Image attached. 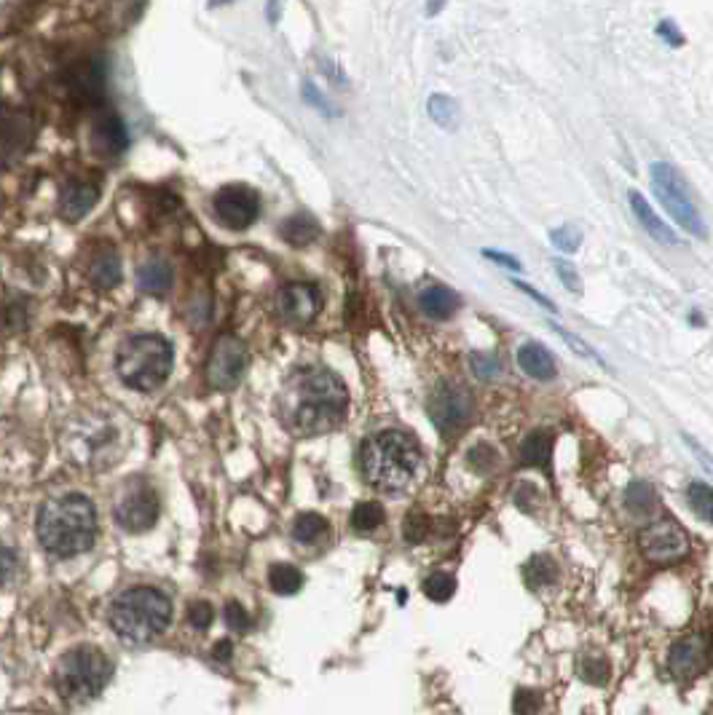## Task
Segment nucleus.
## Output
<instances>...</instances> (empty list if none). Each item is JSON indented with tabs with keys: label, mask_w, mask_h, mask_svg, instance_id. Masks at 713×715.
<instances>
[{
	"label": "nucleus",
	"mask_w": 713,
	"mask_h": 715,
	"mask_svg": "<svg viewBox=\"0 0 713 715\" xmlns=\"http://www.w3.org/2000/svg\"><path fill=\"white\" fill-rule=\"evenodd\" d=\"M349 391L328 367H301L285 383L279 413L293 434L314 437L333 432L346 418Z\"/></svg>",
	"instance_id": "nucleus-1"
},
{
	"label": "nucleus",
	"mask_w": 713,
	"mask_h": 715,
	"mask_svg": "<svg viewBox=\"0 0 713 715\" xmlns=\"http://www.w3.org/2000/svg\"><path fill=\"white\" fill-rule=\"evenodd\" d=\"M35 533L41 547L54 558L84 555L97 539V509L81 493L49 499L38 512Z\"/></svg>",
	"instance_id": "nucleus-2"
},
{
	"label": "nucleus",
	"mask_w": 713,
	"mask_h": 715,
	"mask_svg": "<svg viewBox=\"0 0 713 715\" xmlns=\"http://www.w3.org/2000/svg\"><path fill=\"white\" fill-rule=\"evenodd\" d=\"M419 461V442L400 429L373 434L370 440H365L360 453L365 480L384 493L405 491L416 477Z\"/></svg>",
	"instance_id": "nucleus-3"
},
{
	"label": "nucleus",
	"mask_w": 713,
	"mask_h": 715,
	"mask_svg": "<svg viewBox=\"0 0 713 715\" xmlns=\"http://www.w3.org/2000/svg\"><path fill=\"white\" fill-rule=\"evenodd\" d=\"M108 622L124 643L145 646L172 622V600L156 587H129L113 600Z\"/></svg>",
	"instance_id": "nucleus-4"
},
{
	"label": "nucleus",
	"mask_w": 713,
	"mask_h": 715,
	"mask_svg": "<svg viewBox=\"0 0 713 715\" xmlns=\"http://www.w3.org/2000/svg\"><path fill=\"white\" fill-rule=\"evenodd\" d=\"M172 343L153 333L126 338L116 351L118 378L135 391H156L172 373Z\"/></svg>",
	"instance_id": "nucleus-5"
},
{
	"label": "nucleus",
	"mask_w": 713,
	"mask_h": 715,
	"mask_svg": "<svg viewBox=\"0 0 713 715\" xmlns=\"http://www.w3.org/2000/svg\"><path fill=\"white\" fill-rule=\"evenodd\" d=\"M113 665L110 659L94 646H76L59 659L54 683L62 699L68 702H89L105 689L110 681Z\"/></svg>",
	"instance_id": "nucleus-6"
},
{
	"label": "nucleus",
	"mask_w": 713,
	"mask_h": 715,
	"mask_svg": "<svg viewBox=\"0 0 713 715\" xmlns=\"http://www.w3.org/2000/svg\"><path fill=\"white\" fill-rule=\"evenodd\" d=\"M649 177H652V188H655V196L660 199L665 212L684 231L697 236V239H705L708 228H705L703 215H700V209H697L695 199H692V188H689L687 177L681 175L679 169L668 164V161H655L649 167Z\"/></svg>",
	"instance_id": "nucleus-7"
},
{
	"label": "nucleus",
	"mask_w": 713,
	"mask_h": 715,
	"mask_svg": "<svg viewBox=\"0 0 713 715\" xmlns=\"http://www.w3.org/2000/svg\"><path fill=\"white\" fill-rule=\"evenodd\" d=\"M429 418L432 424L440 429L443 434H456L462 432L464 426L472 421L475 413V400L472 394L459 383H440L427 402Z\"/></svg>",
	"instance_id": "nucleus-8"
},
{
	"label": "nucleus",
	"mask_w": 713,
	"mask_h": 715,
	"mask_svg": "<svg viewBox=\"0 0 713 715\" xmlns=\"http://www.w3.org/2000/svg\"><path fill=\"white\" fill-rule=\"evenodd\" d=\"M638 547H641V555H644L649 563L668 566V563L687 558L689 536L673 517H663V520H657V523H652L649 528L641 531Z\"/></svg>",
	"instance_id": "nucleus-9"
},
{
	"label": "nucleus",
	"mask_w": 713,
	"mask_h": 715,
	"mask_svg": "<svg viewBox=\"0 0 713 715\" xmlns=\"http://www.w3.org/2000/svg\"><path fill=\"white\" fill-rule=\"evenodd\" d=\"M247 362H250L247 346L234 335H223L212 346L210 362H207V381L218 391L234 389L247 373Z\"/></svg>",
	"instance_id": "nucleus-10"
},
{
	"label": "nucleus",
	"mask_w": 713,
	"mask_h": 715,
	"mask_svg": "<svg viewBox=\"0 0 713 715\" xmlns=\"http://www.w3.org/2000/svg\"><path fill=\"white\" fill-rule=\"evenodd\" d=\"M215 217L228 231H244L261 215V199L247 185H226L215 193Z\"/></svg>",
	"instance_id": "nucleus-11"
},
{
	"label": "nucleus",
	"mask_w": 713,
	"mask_h": 715,
	"mask_svg": "<svg viewBox=\"0 0 713 715\" xmlns=\"http://www.w3.org/2000/svg\"><path fill=\"white\" fill-rule=\"evenodd\" d=\"M322 311V292L311 282H290L277 292V314L287 325L306 327Z\"/></svg>",
	"instance_id": "nucleus-12"
},
{
	"label": "nucleus",
	"mask_w": 713,
	"mask_h": 715,
	"mask_svg": "<svg viewBox=\"0 0 713 715\" xmlns=\"http://www.w3.org/2000/svg\"><path fill=\"white\" fill-rule=\"evenodd\" d=\"M159 512H161L159 496H156L153 488H145V485L143 488H135V491L124 493L121 501L116 504V509H113L118 528L126 533L151 531L153 525H156V520H159Z\"/></svg>",
	"instance_id": "nucleus-13"
},
{
	"label": "nucleus",
	"mask_w": 713,
	"mask_h": 715,
	"mask_svg": "<svg viewBox=\"0 0 713 715\" xmlns=\"http://www.w3.org/2000/svg\"><path fill=\"white\" fill-rule=\"evenodd\" d=\"M711 659L713 651L708 638L705 635H687V638H681V641H676L668 649V670L676 678L689 681V678L703 675L711 667Z\"/></svg>",
	"instance_id": "nucleus-14"
},
{
	"label": "nucleus",
	"mask_w": 713,
	"mask_h": 715,
	"mask_svg": "<svg viewBox=\"0 0 713 715\" xmlns=\"http://www.w3.org/2000/svg\"><path fill=\"white\" fill-rule=\"evenodd\" d=\"M33 140V121L22 110H0V156H19Z\"/></svg>",
	"instance_id": "nucleus-15"
},
{
	"label": "nucleus",
	"mask_w": 713,
	"mask_h": 715,
	"mask_svg": "<svg viewBox=\"0 0 713 715\" xmlns=\"http://www.w3.org/2000/svg\"><path fill=\"white\" fill-rule=\"evenodd\" d=\"M129 145V137H126L124 121L116 116V113H105L94 121L92 126V148L94 153L100 156H121Z\"/></svg>",
	"instance_id": "nucleus-16"
},
{
	"label": "nucleus",
	"mask_w": 713,
	"mask_h": 715,
	"mask_svg": "<svg viewBox=\"0 0 713 715\" xmlns=\"http://www.w3.org/2000/svg\"><path fill=\"white\" fill-rule=\"evenodd\" d=\"M97 199H100V193H97V188H94L92 183L70 180V183L62 188V196H59V215L65 217L68 223H78L81 217L92 212Z\"/></svg>",
	"instance_id": "nucleus-17"
},
{
	"label": "nucleus",
	"mask_w": 713,
	"mask_h": 715,
	"mask_svg": "<svg viewBox=\"0 0 713 715\" xmlns=\"http://www.w3.org/2000/svg\"><path fill=\"white\" fill-rule=\"evenodd\" d=\"M628 201H630V209H633V215H636V220L641 223V228H644L655 242L668 244V247H676V244H679V236L671 231V225L665 223L663 217L649 207V201H646L641 193L630 191Z\"/></svg>",
	"instance_id": "nucleus-18"
},
{
	"label": "nucleus",
	"mask_w": 713,
	"mask_h": 715,
	"mask_svg": "<svg viewBox=\"0 0 713 715\" xmlns=\"http://www.w3.org/2000/svg\"><path fill=\"white\" fill-rule=\"evenodd\" d=\"M419 308L424 316L435 319V322H445L459 311V295L445 287V284H432L419 295Z\"/></svg>",
	"instance_id": "nucleus-19"
},
{
	"label": "nucleus",
	"mask_w": 713,
	"mask_h": 715,
	"mask_svg": "<svg viewBox=\"0 0 713 715\" xmlns=\"http://www.w3.org/2000/svg\"><path fill=\"white\" fill-rule=\"evenodd\" d=\"M518 365L534 381H553L555 375H558L553 354L545 346H539V343H526V346L518 349Z\"/></svg>",
	"instance_id": "nucleus-20"
},
{
	"label": "nucleus",
	"mask_w": 713,
	"mask_h": 715,
	"mask_svg": "<svg viewBox=\"0 0 713 715\" xmlns=\"http://www.w3.org/2000/svg\"><path fill=\"white\" fill-rule=\"evenodd\" d=\"M137 287L148 295H167L172 287V266L164 258H148L143 266L137 268Z\"/></svg>",
	"instance_id": "nucleus-21"
},
{
	"label": "nucleus",
	"mask_w": 713,
	"mask_h": 715,
	"mask_svg": "<svg viewBox=\"0 0 713 715\" xmlns=\"http://www.w3.org/2000/svg\"><path fill=\"white\" fill-rule=\"evenodd\" d=\"M553 442H555V434L547 432V429H537V432H531L529 437L521 442V450H518L521 464L523 466H547L550 464V456H553Z\"/></svg>",
	"instance_id": "nucleus-22"
},
{
	"label": "nucleus",
	"mask_w": 713,
	"mask_h": 715,
	"mask_svg": "<svg viewBox=\"0 0 713 715\" xmlns=\"http://www.w3.org/2000/svg\"><path fill=\"white\" fill-rule=\"evenodd\" d=\"M279 233L287 244L293 247H309L311 242H317V236L322 233L319 223L306 212H298V215L287 217L285 223L279 225Z\"/></svg>",
	"instance_id": "nucleus-23"
},
{
	"label": "nucleus",
	"mask_w": 713,
	"mask_h": 715,
	"mask_svg": "<svg viewBox=\"0 0 713 715\" xmlns=\"http://www.w3.org/2000/svg\"><path fill=\"white\" fill-rule=\"evenodd\" d=\"M70 92L76 94L78 100L94 102L100 100L102 94V75L92 62H78L70 73Z\"/></svg>",
	"instance_id": "nucleus-24"
},
{
	"label": "nucleus",
	"mask_w": 713,
	"mask_h": 715,
	"mask_svg": "<svg viewBox=\"0 0 713 715\" xmlns=\"http://www.w3.org/2000/svg\"><path fill=\"white\" fill-rule=\"evenodd\" d=\"M89 279H92L94 287H100V290H113V287H118V284H121V260H118L116 252H100V255L92 260V266H89Z\"/></svg>",
	"instance_id": "nucleus-25"
},
{
	"label": "nucleus",
	"mask_w": 713,
	"mask_h": 715,
	"mask_svg": "<svg viewBox=\"0 0 713 715\" xmlns=\"http://www.w3.org/2000/svg\"><path fill=\"white\" fill-rule=\"evenodd\" d=\"M330 533V523L325 520L322 515H317V512H303V515L295 517L293 523V539L298 541V544H317V541H322L325 536Z\"/></svg>",
	"instance_id": "nucleus-26"
},
{
	"label": "nucleus",
	"mask_w": 713,
	"mask_h": 715,
	"mask_svg": "<svg viewBox=\"0 0 713 715\" xmlns=\"http://www.w3.org/2000/svg\"><path fill=\"white\" fill-rule=\"evenodd\" d=\"M657 499H655V488L644 480H636L625 488V509H628L633 517H649L655 512Z\"/></svg>",
	"instance_id": "nucleus-27"
},
{
	"label": "nucleus",
	"mask_w": 713,
	"mask_h": 715,
	"mask_svg": "<svg viewBox=\"0 0 713 715\" xmlns=\"http://www.w3.org/2000/svg\"><path fill=\"white\" fill-rule=\"evenodd\" d=\"M523 579L529 587L539 590V587H550L558 582V563L550 555H534V558L523 566Z\"/></svg>",
	"instance_id": "nucleus-28"
},
{
	"label": "nucleus",
	"mask_w": 713,
	"mask_h": 715,
	"mask_svg": "<svg viewBox=\"0 0 713 715\" xmlns=\"http://www.w3.org/2000/svg\"><path fill=\"white\" fill-rule=\"evenodd\" d=\"M577 675L588 686H606L612 681V662L601 654H585L577 662Z\"/></svg>",
	"instance_id": "nucleus-29"
},
{
	"label": "nucleus",
	"mask_w": 713,
	"mask_h": 715,
	"mask_svg": "<svg viewBox=\"0 0 713 715\" xmlns=\"http://www.w3.org/2000/svg\"><path fill=\"white\" fill-rule=\"evenodd\" d=\"M269 584L277 595H295L303 587V574L290 563H277L269 568Z\"/></svg>",
	"instance_id": "nucleus-30"
},
{
	"label": "nucleus",
	"mask_w": 713,
	"mask_h": 715,
	"mask_svg": "<svg viewBox=\"0 0 713 715\" xmlns=\"http://www.w3.org/2000/svg\"><path fill=\"white\" fill-rule=\"evenodd\" d=\"M429 118L445 132H453L456 124H459V105L451 97H445V94H435L429 100Z\"/></svg>",
	"instance_id": "nucleus-31"
},
{
	"label": "nucleus",
	"mask_w": 713,
	"mask_h": 715,
	"mask_svg": "<svg viewBox=\"0 0 713 715\" xmlns=\"http://www.w3.org/2000/svg\"><path fill=\"white\" fill-rule=\"evenodd\" d=\"M384 507L378 501H362L352 512V528L357 533H373L384 523Z\"/></svg>",
	"instance_id": "nucleus-32"
},
{
	"label": "nucleus",
	"mask_w": 713,
	"mask_h": 715,
	"mask_svg": "<svg viewBox=\"0 0 713 715\" xmlns=\"http://www.w3.org/2000/svg\"><path fill=\"white\" fill-rule=\"evenodd\" d=\"M456 592V576L445 574V571H435L424 579V595L435 603H448Z\"/></svg>",
	"instance_id": "nucleus-33"
},
{
	"label": "nucleus",
	"mask_w": 713,
	"mask_h": 715,
	"mask_svg": "<svg viewBox=\"0 0 713 715\" xmlns=\"http://www.w3.org/2000/svg\"><path fill=\"white\" fill-rule=\"evenodd\" d=\"M687 499L689 507L695 509V515L713 525V488H708L705 483H692L687 488Z\"/></svg>",
	"instance_id": "nucleus-34"
},
{
	"label": "nucleus",
	"mask_w": 713,
	"mask_h": 715,
	"mask_svg": "<svg viewBox=\"0 0 713 715\" xmlns=\"http://www.w3.org/2000/svg\"><path fill=\"white\" fill-rule=\"evenodd\" d=\"M542 707H545L542 691L529 689V686H521V689L515 691V697H512V713L515 715H539Z\"/></svg>",
	"instance_id": "nucleus-35"
},
{
	"label": "nucleus",
	"mask_w": 713,
	"mask_h": 715,
	"mask_svg": "<svg viewBox=\"0 0 713 715\" xmlns=\"http://www.w3.org/2000/svg\"><path fill=\"white\" fill-rule=\"evenodd\" d=\"M432 533V520L424 512H408L403 523V536L408 544H421Z\"/></svg>",
	"instance_id": "nucleus-36"
},
{
	"label": "nucleus",
	"mask_w": 713,
	"mask_h": 715,
	"mask_svg": "<svg viewBox=\"0 0 713 715\" xmlns=\"http://www.w3.org/2000/svg\"><path fill=\"white\" fill-rule=\"evenodd\" d=\"M550 242H553V247L558 252H563V255H571V252L579 250L582 236H579V231L574 228V225H563V228H555V231L550 233Z\"/></svg>",
	"instance_id": "nucleus-37"
},
{
	"label": "nucleus",
	"mask_w": 713,
	"mask_h": 715,
	"mask_svg": "<svg viewBox=\"0 0 713 715\" xmlns=\"http://www.w3.org/2000/svg\"><path fill=\"white\" fill-rule=\"evenodd\" d=\"M550 327H553L555 333L561 335L563 341L569 343V349H571V351H574V354H577V357H582V359H590V362H596V365L606 367V362H604V359L598 357L596 351L590 349L588 343L582 341V338H577V335H574V333H569V330H563V327H558V325H555V322H553V325H550Z\"/></svg>",
	"instance_id": "nucleus-38"
},
{
	"label": "nucleus",
	"mask_w": 713,
	"mask_h": 715,
	"mask_svg": "<svg viewBox=\"0 0 713 715\" xmlns=\"http://www.w3.org/2000/svg\"><path fill=\"white\" fill-rule=\"evenodd\" d=\"M470 367L472 373L483 378V381H491L496 375L502 373V362L494 357V354H472L470 357Z\"/></svg>",
	"instance_id": "nucleus-39"
},
{
	"label": "nucleus",
	"mask_w": 713,
	"mask_h": 715,
	"mask_svg": "<svg viewBox=\"0 0 713 715\" xmlns=\"http://www.w3.org/2000/svg\"><path fill=\"white\" fill-rule=\"evenodd\" d=\"M212 619H215V611H212V606L207 603V600H196V603L188 606V624L196 627V630H207V627L212 624Z\"/></svg>",
	"instance_id": "nucleus-40"
},
{
	"label": "nucleus",
	"mask_w": 713,
	"mask_h": 715,
	"mask_svg": "<svg viewBox=\"0 0 713 715\" xmlns=\"http://www.w3.org/2000/svg\"><path fill=\"white\" fill-rule=\"evenodd\" d=\"M226 622L228 627L236 632L250 630V614H247L242 603H236V600H231V603L226 606Z\"/></svg>",
	"instance_id": "nucleus-41"
},
{
	"label": "nucleus",
	"mask_w": 713,
	"mask_h": 715,
	"mask_svg": "<svg viewBox=\"0 0 713 715\" xmlns=\"http://www.w3.org/2000/svg\"><path fill=\"white\" fill-rule=\"evenodd\" d=\"M467 461H470V466H475L478 472H488L491 466H494L496 461V453L491 445H475V448L470 450V456H467Z\"/></svg>",
	"instance_id": "nucleus-42"
},
{
	"label": "nucleus",
	"mask_w": 713,
	"mask_h": 715,
	"mask_svg": "<svg viewBox=\"0 0 713 715\" xmlns=\"http://www.w3.org/2000/svg\"><path fill=\"white\" fill-rule=\"evenodd\" d=\"M14 571H17V555H14V549L0 541V584L9 582Z\"/></svg>",
	"instance_id": "nucleus-43"
},
{
	"label": "nucleus",
	"mask_w": 713,
	"mask_h": 715,
	"mask_svg": "<svg viewBox=\"0 0 713 715\" xmlns=\"http://www.w3.org/2000/svg\"><path fill=\"white\" fill-rule=\"evenodd\" d=\"M555 271H558V276H561V282L569 287L571 292H579V276L577 271H574V266H571L569 260H555Z\"/></svg>",
	"instance_id": "nucleus-44"
},
{
	"label": "nucleus",
	"mask_w": 713,
	"mask_h": 715,
	"mask_svg": "<svg viewBox=\"0 0 713 715\" xmlns=\"http://www.w3.org/2000/svg\"><path fill=\"white\" fill-rule=\"evenodd\" d=\"M491 263H496V266H504L510 268V271H523V263L521 260H515L512 255H507V252H494V250H486L483 252Z\"/></svg>",
	"instance_id": "nucleus-45"
},
{
	"label": "nucleus",
	"mask_w": 713,
	"mask_h": 715,
	"mask_svg": "<svg viewBox=\"0 0 713 715\" xmlns=\"http://www.w3.org/2000/svg\"><path fill=\"white\" fill-rule=\"evenodd\" d=\"M684 442H687L689 450H692V453H695V456L700 458V464H703L705 469H708V472L713 474V458L708 456V453H705L703 445H700V442H697V440H692V437H689V434H684Z\"/></svg>",
	"instance_id": "nucleus-46"
},
{
	"label": "nucleus",
	"mask_w": 713,
	"mask_h": 715,
	"mask_svg": "<svg viewBox=\"0 0 713 715\" xmlns=\"http://www.w3.org/2000/svg\"><path fill=\"white\" fill-rule=\"evenodd\" d=\"M515 287H518V290H523V292H526V295H531V298L537 300L539 306H545V308H550V311H555V306H553V303H550V300H547V298H545V295H542V292H537V290H534V287H529V284H521V282H515Z\"/></svg>",
	"instance_id": "nucleus-47"
},
{
	"label": "nucleus",
	"mask_w": 713,
	"mask_h": 715,
	"mask_svg": "<svg viewBox=\"0 0 713 715\" xmlns=\"http://www.w3.org/2000/svg\"><path fill=\"white\" fill-rule=\"evenodd\" d=\"M657 33L663 35V38H668V41H671V38H673V46H681V41H684V38H681L679 30H676V25H673V22H663V25H660V30H657Z\"/></svg>",
	"instance_id": "nucleus-48"
},
{
	"label": "nucleus",
	"mask_w": 713,
	"mask_h": 715,
	"mask_svg": "<svg viewBox=\"0 0 713 715\" xmlns=\"http://www.w3.org/2000/svg\"><path fill=\"white\" fill-rule=\"evenodd\" d=\"M212 657L220 659V662H226V659L231 657V643H228V641H220L218 646H215V651H212Z\"/></svg>",
	"instance_id": "nucleus-49"
}]
</instances>
